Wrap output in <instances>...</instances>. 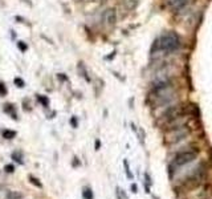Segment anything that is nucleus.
I'll return each instance as SVG.
<instances>
[{"label": "nucleus", "mask_w": 212, "mask_h": 199, "mask_svg": "<svg viewBox=\"0 0 212 199\" xmlns=\"http://www.w3.org/2000/svg\"><path fill=\"white\" fill-rule=\"evenodd\" d=\"M175 97H177L175 85L170 80H166L154 84L148 98L154 108H162V106L170 105Z\"/></svg>", "instance_id": "1"}, {"label": "nucleus", "mask_w": 212, "mask_h": 199, "mask_svg": "<svg viewBox=\"0 0 212 199\" xmlns=\"http://www.w3.org/2000/svg\"><path fill=\"white\" fill-rule=\"evenodd\" d=\"M199 153H200L199 148H194V146H191V148H184V150L178 151L177 154L174 155V158H172L171 163L169 165V175H170V178L172 179V177H174L177 169L183 167V166H187L188 163L194 162V161L198 158Z\"/></svg>", "instance_id": "2"}, {"label": "nucleus", "mask_w": 212, "mask_h": 199, "mask_svg": "<svg viewBox=\"0 0 212 199\" xmlns=\"http://www.w3.org/2000/svg\"><path fill=\"white\" fill-rule=\"evenodd\" d=\"M159 49L166 52V53H170V52H175L180 47V39L175 32H167V33H163L159 39Z\"/></svg>", "instance_id": "3"}, {"label": "nucleus", "mask_w": 212, "mask_h": 199, "mask_svg": "<svg viewBox=\"0 0 212 199\" xmlns=\"http://www.w3.org/2000/svg\"><path fill=\"white\" fill-rule=\"evenodd\" d=\"M170 134L169 137L166 138V143H178L180 141H183L187 135L191 133V130L188 129L187 126H178V127H174V129L169 130Z\"/></svg>", "instance_id": "4"}, {"label": "nucleus", "mask_w": 212, "mask_h": 199, "mask_svg": "<svg viewBox=\"0 0 212 199\" xmlns=\"http://www.w3.org/2000/svg\"><path fill=\"white\" fill-rule=\"evenodd\" d=\"M103 21H105V24L109 27H113L115 24V21H117V15H115V11L113 9V8H109V9L105 11V13H103Z\"/></svg>", "instance_id": "5"}, {"label": "nucleus", "mask_w": 212, "mask_h": 199, "mask_svg": "<svg viewBox=\"0 0 212 199\" xmlns=\"http://www.w3.org/2000/svg\"><path fill=\"white\" fill-rule=\"evenodd\" d=\"M188 3V0H170V5L174 9H180Z\"/></svg>", "instance_id": "6"}, {"label": "nucleus", "mask_w": 212, "mask_h": 199, "mask_svg": "<svg viewBox=\"0 0 212 199\" xmlns=\"http://www.w3.org/2000/svg\"><path fill=\"white\" fill-rule=\"evenodd\" d=\"M11 157H12V159L15 161V162L20 163V165H23V163H24V159H23V153H21L20 150H16V151H13Z\"/></svg>", "instance_id": "7"}, {"label": "nucleus", "mask_w": 212, "mask_h": 199, "mask_svg": "<svg viewBox=\"0 0 212 199\" xmlns=\"http://www.w3.org/2000/svg\"><path fill=\"white\" fill-rule=\"evenodd\" d=\"M139 0H123V4H125V8L127 11H131L138 5Z\"/></svg>", "instance_id": "8"}, {"label": "nucleus", "mask_w": 212, "mask_h": 199, "mask_svg": "<svg viewBox=\"0 0 212 199\" xmlns=\"http://www.w3.org/2000/svg\"><path fill=\"white\" fill-rule=\"evenodd\" d=\"M4 110H5V113H8L9 116H12L13 119H17V114H16L13 105H9V103H7V105H5V108H4Z\"/></svg>", "instance_id": "9"}, {"label": "nucleus", "mask_w": 212, "mask_h": 199, "mask_svg": "<svg viewBox=\"0 0 212 199\" xmlns=\"http://www.w3.org/2000/svg\"><path fill=\"white\" fill-rule=\"evenodd\" d=\"M1 134H3V138H5V140H12V138L16 137L17 133L15 130H3Z\"/></svg>", "instance_id": "10"}, {"label": "nucleus", "mask_w": 212, "mask_h": 199, "mask_svg": "<svg viewBox=\"0 0 212 199\" xmlns=\"http://www.w3.org/2000/svg\"><path fill=\"white\" fill-rule=\"evenodd\" d=\"M82 198L84 199H94V194H93L90 187H85L84 189V191H82Z\"/></svg>", "instance_id": "11"}, {"label": "nucleus", "mask_w": 212, "mask_h": 199, "mask_svg": "<svg viewBox=\"0 0 212 199\" xmlns=\"http://www.w3.org/2000/svg\"><path fill=\"white\" fill-rule=\"evenodd\" d=\"M123 167H125V174H126V177H127L129 179H131L133 181L134 179V175H133V173H131V170H130V166H129V162L127 161H123Z\"/></svg>", "instance_id": "12"}, {"label": "nucleus", "mask_w": 212, "mask_h": 199, "mask_svg": "<svg viewBox=\"0 0 212 199\" xmlns=\"http://www.w3.org/2000/svg\"><path fill=\"white\" fill-rule=\"evenodd\" d=\"M24 195L21 194V192H17V191H9L7 194V197L5 199H23Z\"/></svg>", "instance_id": "13"}, {"label": "nucleus", "mask_w": 212, "mask_h": 199, "mask_svg": "<svg viewBox=\"0 0 212 199\" xmlns=\"http://www.w3.org/2000/svg\"><path fill=\"white\" fill-rule=\"evenodd\" d=\"M28 178H29V182H31L32 185H35V186H36V187H38V189H43V183H41V182L38 181L37 178H36V177H33V175H29Z\"/></svg>", "instance_id": "14"}, {"label": "nucleus", "mask_w": 212, "mask_h": 199, "mask_svg": "<svg viewBox=\"0 0 212 199\" xmlns=\"http://www.w3.org/2000/svg\"><path fill=\"white\" fill-rule=\"evenodd\" d=\"M153 185V179H151L150 174L145 173V186H151Z\"/></svg>", "instance_id": "15"}, {"label": "nucleus", "mask_w": 212, "mask_h": 199, "mask_svg": "<svg viewBox=\"0 0 212 199\" xmlns=\"http://www.w3.org/2000/svg\"><path fill=\"white\" fill-rule=\"evenodd\" d=\"M38 101H40V102L43 103V106H45V108L49 106V100L46 98L45 96H38Z\"/></svg>", "instance_id": "16"}, {"label": "nucleus", "mask_w": 212, "mask_h": 199, "mask_svg": "<svg viewBox=\"0 0 212 199\" xmlns=\"http://www.w3.org/2000/svg\"><path fill=\"white\" fill-rule=\"evenodd\" d=\"M13 82H15V85L17 86V88H24V81L21 80L20 77H16L15 80H13Z\"/></svg>", "instance_id": "17"}, {"label": "nucleus", "mask_w": 212, "mask_h": 199, "mask_svg": "<svg viewBox=\"0 0 212 199\" xmlns=\"http://www.w3.org/2000/svg\"><path fill=\"white\" fill-rule=\"evenodd\" d=\"M4 171L5 173H8V174H12L13 171H15V166L13 165H5L4 166Z\"/></svg>", "instance_id": "18"}, {"label": "nucleus", "mask_w": 212, "mask_h": 199, "mask_svg": "<svg viewBox=\"0 0 212 199\" xmlns=\"http://www.w3.org/2000/svg\"><path fill=\"white\" fill-rule=\"evenodd\" d=\"M7 93H8V90H7V88H5V85L3 82H0V96H7Z\"/></svg>", "instance_id": "19"}, {"label": "nucleus", "mask_w": 212, "mask_h": 199, "mask_svg": "<svg viewBox=\"0 0 212 199\" xmlns=\"http://www.w3.org/2000/svg\"><path fill=\"white\" fill-rule=\"evenodd\" d=\"M17 47H19V49H20L21 52H25L27 49H28V47H27V44L24 41H19L17 43Z\"/></svg>", "instance_id": "20"}, {"label": "nucleus", "mask_w": 212, "mask_h": 199, "mask_svg": "<svg viewBox=\"0 0 212 199\" xmlns=\"http://www.w3.org/2000/svg\"><path fill=\"white\" fill-rule=\"evenodd\" d=\"M130 189H131V192H134V194L138 192V186H137V183H131Z\"/></svg>", "instance_id": "21"}, {"label": "nucleus", "mask_w": 212, "mask_h": 199, "mask_svg": "<svg viewBox=\"0 0 212 199\" xmlns=\"http://www.w3.org/2000/svg\"><path fill=\"white\" fill-rule=\"evenodd\" d=\"M70 124H72V126H73V127H77V119H76V117H73V118L70 119Z\"/></svg>", "instance_id": "22"}, {"label": "nucleus", "mask_w": 212, "mask_h": 199, "mask_svg": "<svg viewBox=\"0 0 212 199\" xmlns=\"http://www.w3.org/2000/svg\"><path fill=\"white\" fill-rule=\"evenodd\" d=\"M73 159L74 161L72 162V165H73V166H80V165H81V163H80V161H78V158H73Z\"/></svg>", "instance_id": "23"}, {"label": "nucleus", "mask_w": 212, "mask_h": 199, "mask_svg": "<svg viewBox=\"0 0 212 199\" xmlns=\"http://www.w3.org/2000/svg\"><path fill=\"white\" fill-rule=\"evenodd\" d=\"M100 148H101V142L97 140V141H96V150H98Z\"/></svg>", "instance_id": "24"}, {"label": "nucleus", "mask_w": 212, "mask_h": 199, "mask_svg": "<svg viewBox=\"0 0 212 199\" xmlns=\"http://www.w3.org/2000/svg\"><path fill=\"white\" fill-rule=\"evenodd\" d=\"M16 20H17L19 23H23V21H24V19H23V17H19V16H16Z\"/></svg>", "instance_id": "25"}]
</instances>
